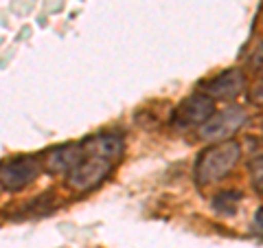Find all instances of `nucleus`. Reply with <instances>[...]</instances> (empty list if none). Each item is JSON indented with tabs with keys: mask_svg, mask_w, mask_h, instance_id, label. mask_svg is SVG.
I'll return each instance as SVG.
<instances>
[{
	"mask_svg": "<svg viewBox=\"0 0 263 248\" xmlns=\"http://www.w3.org/2000/svg\"><path fill=\"white\" fill-rule=\"evenodd\" d=\"M246 86V77L241 70L230 68L221 75L213 77L211 81L204 84V95H209L211 99H233L243 90Z\"/></svg>",
	"mask_w": 263,
	"mask_h": 248,
	"instance_id": "nucleus-7",
	"label": "nucleus"
},
{
	"mask_svg": "<svg viewBox=\"0 0 263 248\" xmlns=\"http://www.w3.org/2000/svg\"><path fill=\"white\" fill-rule=\"evenodd\" d=\"M250 66L252 68H259V70H263V42L254 48V53H252V57H250Z\"/></svg>",
	"mask_w": 263,
	"mask_h": 248,
	"instance_id": "nucleus-11",
	"label": "nucleus"
},
{
	"mask_svg": "<svg viewBox=\"0 0 263 248\" xmlns=\"http://www.w3.org/2000/svg\"><path fill=\"white\" fill-rule=\"evenodd\" d=\"M254 226L259 228V233H263V206L259 209V213H257V218H254Z\"/></svg>",
	"mask_w": 263,
	"mask_h": 248,
	"instance_id": "nucleus-13",
	"label": "nucleus"
},
{
	"mask_svg": "<svg viewBox=\"0 0 263 248\" xmlns=\"http://www.w3.org/2000/svg\"><path fill=\"white\" fill-rule=\"evenodd\" d=\"M112 167H114V163L110 158H103V156H97V154H86V158L68 173L66 183H68L70 189H75V191H88V189H92L101 183L112 171Z\"/></svg>",
	"mask_w": 263,
	"mask_h": 248,
	"instance_id": "nucleus-2",
	"label": "nucleus"
},
{
	"mask_svg": "<svg viewBox=\"0 0 263 248\" xmlns=\"http://www.w3.org/2000/svg\"><path fill=\"white\" fill-rule=\"evenodd\" d=\"M213 114H215V108H213V99L209 95H204V93L191 95L174 110L171 123L176 128H193V126L202 128Z\"/></svg>",
	"mask_w": 263,
	"mask_h": 248,
	"instance_id": "nucleus-3",
	"label": "nucleus"
},
{
	"mask_svg": "<svg viewBox=\"0 0 263 248\" xmlns=\"http://www.w3.org/2000/svg\"><path fill=\"white\" fill-rule=\"evenodd\" d=\"M40 169H42V165H40L37 158H33V156H20V158L5 163L3 169H0L3 189L5 191H18V189L31 185L37 178Z\"/></svg>",
	"mask_w": 263,
	"mask_h": 248,
	"instance_id": "nucleus-4",
	"label": "nucleus"
},
{
	"mask_svg": "<svg viewBox=\"0 0 263 248\" xmlns=\"http://www.w3.org/2000/svg\"><path fill=\"white\" fill-rule=\"evenodd\" d=\"M246 119H248V114H246L243 108L239 105H235V108H226L221 110L219 114H213V117L204 123L200 128V136L204 140H228V136H233L237 130H239Z\"/></svg>",
	"mask_w": 263,
	"mask_h": 248,
	"instance_id": "nucleus-5",
	"label": "nucleus"
},
{
	"mask_svg": "<svg viewBox=\"0 0 263 248\" xmlns=\"http://www.w3.org/2000/svg\"><path fill=\"white\" fill-rule=\"evenodd\" d=\"M241 156V147L235 140H221V143H213L197 156L195 163V178L200 185L217 183L224 176H228L230 169L237 165Z\"/></svg>",
	"mask_w": 263,
	"mask_h": 248,
	"instance_id": "nucleus-1",
	"label": "nucleus"
},
{
	"mask_svg": "<svg viewBox=\"0 0 263 248\" xmlns=\"http://www.w3.org/2000/svg\"><path fill=\"white\" fill-rule=\"evenodd\" d=\"M81 145H84L86 154L103 156V158H110L112 163H117L123 156V138L121 134H114V132H103V134L86 138Z\"/></svg>",
	"mask_w": 263,
	"mask_h": 248,
	"instance_id": "nucleus-8",
	"label": "nucleus"
},
{
	"mask_svg": "<svg viewBox=\"0 0 263 248\" xmlns=\"http://www.w3.org/2000/svg\"><path fill=\"white\" fill-rule=\"evenodd\" d=\"M250 99L254 103H259V105H263V81L261 84H257L252 88V95H250Z\"/></svg>",
	"mask_w": 263,
	"mask_h": 248,
	"instance_id": "nucleus-12",
	"label": "nucleus"
},
{
	"mask_svg": "<svg viewBox=\"0 0 263 248\" xmlns=\"http://www.w3.org/2000/svg\"><path fill=\"white\" fill-rule=\"evenodd\" d=\"M86 158L84 145L81 143H68L62 147H55V150L48 152L46 156V169L51 173H68L77 167V165Z\"/></svg>",
	"mask_w": 263,
	"mask_h": 248,
	"instance_id": "nucleus-6",
	"label": "nucleus"
},
{
	"mask_svg": "<svg viewBox=\"0 0 263 248\" xmlns=\"http://www.w3.org/2000/svg\"><path fill=\"white\" fill-rule=\"evenodd\" d=\"M239 196L241 193H237V191H221L213 200V209L221 213V216H233L237 209V202H239Z\"/></svg>",
	"mask_w": 263,
	"mask_h": 248,
	"instance_id": "nucleus-9",
	"label": "nucleus"
},
{
	"mask_svg": "<svg viewBox=\"0 0 263 248\" xmlns=\"http://www.w3.org/2000/svg\"><path fill=\"white\" fill-rule=\"evenodd\" d=\"M248 171H250V180H252L254 191L263 193V156H259V158L250 161Z\"/></svg>",
	"mask_w": 263,
	"mask_h": 248,
	"instance_id": "nucleus-10",
	"label": "nucleus"
}]
</instances>
